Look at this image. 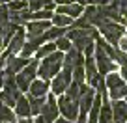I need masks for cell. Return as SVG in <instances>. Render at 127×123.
Segmentation results:
<instances>
[{
  "label": "cell",
  "instance_id": "ffe728a7",
  "mask_svg": "<svg viewBox=\"0 0 127 123\" xmlns=\"http://www.w3.org/2000/svg\"><path fill=\"white\" fill-rule=\"evenodd\" d=\"M51 24L52 26H60V28H67V26H71L73 24V19L71 17H67V15H64V13H52V17H51Z\"/></svg>",
  "mask_w": 127,
  "mask_h": 123
},
{
  "label": "cell",
  "instance_id": "ab89813d",
  "mask_svg": "<svg viewBox=\"0 0 127 123\" xmlns=\"http://www.w3.org/2000/svg\"><path fill=\"white\" fill-rule=\"evenodd\" d=\"M125 103H127V95H125Z\"/></svg>",
  "mask_w": 127,
  "mask_h": 123
},
{
  "label": "cell",
  "instance_id": "9c48e42d",
  "mask_svg": "<svg viewBox=\"0 0 127 123\" xmlns=\"http://www.w3.org/2000/svg\"><path fill=\"white\" fill-rule=\"evenodd\" d=\"M51 21H28L24 24V32H26V39H32V37H39L51 28Z\"/></svg>",
  "mask_w": 127,
  "mask_h": 123
},
{
  "label": "cell",
  "instance_id": "7a4b0ae2",
  "mask_svg": "<svg viewBox=\"0 0 127 123\" xmlns=\"http://www.w3.org/2000/svg\"><path fill=\"white\" fill-rule=\"evenodd\" d=\"M99 36L105 37V39L108 41L110 45H114V47H118L120 41H122V37L125 36V24L122 23H114V21H107V23H103L99 28Z\"/></svg>",
  "mask_w": 127,
  "mask_h": 123
},
{
  "label": "cell",
  "instance_id": "e575fe53",
  "mask_svg": "<svg viewBox=\"0 0 127 123\" xmlns=\"http://www.w3.org/2000/svg\"><path fill=\"white\" fill-rule=\"evenodd\" d=\"M0 47L4 49V39H2V36H0Z\"/></svg>",
  "mask_w": 127,
  "mask_h": 123
},
{
  "label": "cell",
  "instance_id": "b9f144b4",
  "mask_svg": "<svg viewBox=\"0 0 127 123\" xmlns=\"http://www.w3.org/2000/svg\"><path fill=\"white\" fill-rule=\"evenodd\" d=\"M0 4H4V2H2V0H0Z\"/></svg>",
  "mask_w": 127,
  "mask_h": 123
},
{
  "label": "cell",
  "instance_id": "4316f807",
  "mask_svg": "<svg viewBox=\"0 0 127 123\" xmlns=\"http://www.w3.org/2000/svg\"><path fill=\"white\" fill-rule=\"evenodd\" d=\"M54 123H75V121H71V119H67V118H64V116H58V118L54 119Z\"/></svg>",
  "mask_w": 127,
  "mask_h": 123
},
{
  "label": "cell",
  "instance_id": "8d00e7d4",
  "mask_svg": "<svg viewBox=\"0 0 127 123\" xmlns=\"http://www.w3.org/2000/svg\"><path fill=\"white\" fill-rule=\"evenodd\" d=\"M2 2H4V4H8V2H11V0H2Z\"/></svg>",
  "mask_w": 127,
  "mask_h": 123
},
{
  "label": "cell",
  "instance_id": "f35d334b",
  "mask_svg": "<svg viewBox=\"0 0 127 123\" xmlns=\"http://www.w3.org/2000/svg\"><path fill=\"white\" fill-rule=\"evenodd\" d=\"M0 123H8V121H0Z\"/></svg>",
  "mask_w": 127,
  "mask_h": 123
},
{
  "label": "cell",
  "instance_id": "4dcf8cb0",
  "mask_svg": "<svg viewBox=\"0 0 127 123\" xmlns=\"http://www.w3.org/2000/svg\"><path fill=\"white\" fill-rule=\"evenodd\" d=\"M52 2H54L56 6H64V4H69L71 0H52Z\"/></svg>",
  "mask_w": 127,
  "mask_h": 123
},
{
  "label": "cell",
  "instance_id": "7c38bea8",
  "mask_svg": "<svg viewBox=\"0 0 127 123\" xmlns=\"http://www.w3.org/2000/svg\"><path fill=\"white\" fill-rule=\"evenodd\" d=\"M24 41H26V32H24L23 28H19V30L15 32V36L8 41V45H6L4 50L8 52L9 56L11 54H19L21 49H23V45H24Z\"/></svg>",
  "mask_w": 127,
  "mask_h": 123
},
{
  "label": "cell",
  "instance_id": "277c9868",
  "mask_svg": "<svg viewBox=\"0 0 127 123\" xmlns=\"http://www.w3.org/2000/svg\"><path fill=\"white\" fill-rule=\"evenodd\" d=\"M37 65H39V60L32 58V60H30V64H28L26 67H23V69H21V71L15 75L17 86H19V90L23 91V93H24V91H28L30 84L37 78Z\"/></svg>",
  "mask_w": 127,
  "mask_h": 123
},
{
  "label": "cell",
  "instance_id": "8992f818",
  "mask_svg": "<svg viewBox=\"0 0 127 123\" xmlns=\"http://www.w3.org/2000/svg\"><path fill=\"white\" fill-rule=\"evenodd\" d=\"M94 60H95V65H97V71H99V75H103V76H107L108 73H112V71L116 69V62L103 50V49L97 47V45H95Z\"/></svg>",
  "mask_w": 127,
  "mask_h": 123
},
{
  "label": "cell",
  "instance_id": "52a82bcc",
  "mask_svg": "<svg viewBox=\"0 0 127 123\" xmlns=\"http://www.w3.org/2000/svg\"><path fill=\"white\" fill-rule=\"evenodd\" d=\"M39 116H41L47 123H54V119L60 116L58 99H56L54 93H51V91L47 93V97H45V104H43V108H41V114H39Z\"/></svg>",
  "mask_w": 127,
  "mask_h": 123
},
{
  "label": "cell",
  "instance_id": "d6a6232c",
  "mask_svg": "<svg viewBox=\"0 0 127 123\" xmlns=\"http://www.w3.org/2000/svg\"><path fill=\"white\" fill-rule=\"evenodd\" d=\"M4 88V73H0V90Z\"/></svg>",
  "mask_w": 127,
  "mask_h": 123
},
{
  "label": "cell",
  "instance_id": "7bdbcfd3",
  "mask_svg": "<svg viewBox=\"0 0 127 123\" xmlns=\"http://www.w3.org/2000/svg\"><path fill=\"white\" fill-rule=\"evenodd\" d=\"M24 2H28V0H24Z\"/></svg>",
  "mask_w": 127,
  "mask_h": 123
},
{
  "label": "cell",
  "instance_id": "83f0119b",
  "mask_svg": "<svg viewBox=\"0 0 127 123\" xmlns=\"http://www.w3.org/2000/svg\"><path fill=\"white\" fill-rule=\"evenodd\" d=\"M118 47L122 49V50H125V52H127V36H123V37H122V41H120Z\"/></svg>",
  "mask_w": 127,
  "mask_h": 123
},
{
  "label": "cell",
  "instance_id": "3957f363",
  "mask_svg": "<svg viewBox=\"0 0 127 123\" xmlns=\"http://www.w3.org/2000/svg\"><path fill=\"white\" fill-rule=\"evenodd\" d=\"M125 80H123V76L120 75V73L112 71L108 73L107 76H105V86H107V93H108V99L110 101H116V99H123L125 97V93H123V90H125Z\"/></svg>",
  "mask_w": 127,
  "mask_h": 123
},
{
  "label": "cell",
  "instance_id": "d4e9b609",
  "mask_svg": "<svg viewBox=\"0 0 127 123\" xmlns=\"http://www.w3.org/2000/svg\"><path fill=\"white\" fill-rule=\"evenodd\" d=\"M54 43H56V50H60V52H67L69 49L73 47V43L67 39V36H62V37H58V39H56Z\"/></svg>",
  "mask_w": 127,
  "mask_h": 123
},
{
  "label": "cell",
  "instance_id": "74e56055",
  "mask_svg": "<svg viewBox=\"0 0 127 123\" xmlns=\"http://www.w3.org/2000/svg\"><path fill=\"white\" fill-rule=\"evenodd\" d=\"M0 54H2V47H0Z\"/></svg>",
  "mask_w": 127,
  "mask_h": 123
},
{
  "label": "cell",
  "instance_id": "44dd1931",
  "mask_svg": "<svg viewBox=\"0 0 127 123\" xmlns=\"http://www.w3.org/2000/svg\"><path fill=\"white\" fill-rule=\"evenodd\" d=\"M54 50H56V43H54V41H47V43H43V45H41V47L36 50L34 58H36V60H43L45 56L52 54Z\"/></svg>",
  "mask_w": 127,
  "mask_h": 123
},
{
  "label": "cell",
  "instance_id": "6da1fadb",
  "mask_svg": "<svg viewBox=\"0 0 127 123\" xmlns=\"http://www.w3.org/2000/svg\"><path fill=\"white\" fill-rule=\"evenodd\" d=\"M62 65H64V52L54 50L52 54H49V56H45L43 60H39V65H37V76L51 82L52 76H56L60 71H62Z\"/></svg>",
  "mask_w": 127,
  "mask_h": 123
},
{
  "label": "cell",
  "instance_id": "484cf974",
  "mask_svg": "<svg viewBox=\"0 0 127 123\" xmlns=\"http://www.w3.org/2000/svg\"><path fill=\"white\" fill-rule=\"evenodd\" d=\"M8 9L9 11H23V9H28V2H24V0H11V2H8Z\"/></svg>",
  "mask_w": 127,
  "mask_h": 123
},
{
  "label": "cell",
  "instance_id": "7402d4cb",
  "mask_svg": "<svg viewBox=\"0 0 127 123\" xmlns=\"http://www.w3.org/2000/svg\"><path fill=\"white\" fill-rule=\"evenodd\" d=\"M0 121H8V123H17V116H15V110L6 104H2L0 108Z\"/></svg>",
  "mask_w": 127,
  "mask_h": 123
},
{
  "label": "cell",
  "instance_id": "5b68a950",
  "mask_svg": "<svg viewBox=\"0 0 127 123\" xmlns=\"http://www.w3.org/2000/svg\"><path fill=\"white\" fill-rule=\"evenodd\" d=\"M56 99H58L60 114H62L64 118L71 119V121H77V118H79V101H75V99H71V97H67L65 93L58 95Z\"/></svg>",
  "mask_w": 127,
  "mask_h": 123
},
{
  "label": "cell",
  "instance_id": "d6986e66",
  "mask_svg": "<svg viewBox=\"0 0 127 123\" xmlns=\"http://www.w3.org/2000/svg\"><path fill=\"white\" fill-rule=\"evenodd\" d=\"M26 97H28V103H30L32 116H39L41 108H43V104H45V97H36V95H32V93H28Z\"/></svg>",
  "mask_w": 127,
  "mask_h": 123
},
{
  "label": "cell",
  "instance_id": "603a6c76",
  "mask_svg": "<svg viewBox=\"0 0 127 123\" xmlns=\"http://www.w3.org/2000/svg\"><path fill=\"white\" fill-rule=\"evenodd\" d=\"M71 76H73V80H75V82H79V84L86 82V76H84V62H80V64H77L75 67H73Z\"/></svg>",
  "mask_w": 127,
  "mask_h": 123
},
{
  "label": "cell",
  "instance_id": "836d02e7",
  "mask_svg": "<svg viewBox=\"0 0 127 123\" xmlns=\"http://www.w3.org/2000/svg\"><path fill=\"white\" fill-rule=\"evenodd\" d=\"M107 4H110V0H101V6H107Z\"/></svg>",
  "mask_w": 127,
  "mask_h": 123
},
{
  "label": "cell",
  "instance_id": "30bf717a",
  "mask_svg": "<svg viewBox=\"0 0 127 123\" xmlns=\"http://www.w3.org/2000/svg\"><path fill=\"white\" fill-rule=\"evenodd\" d=\"M30 60H32V58H24V56H21V54H11V56H8L4 73H8V75H17L23 67H26V65L30 64Z\"/></svg>",
  "mask_w": 127,
  "mask_h": 123
},
{
  "label": "cell",
  "instance_id": "2e32d148",
  "mask_svg": "<svg viewBox=\"0 0 127 123\" xmlns=\"http://www.w3.org/2000/svg\"><path fill=\"white\" fill-rule=\"evenodd\" d=\"M101 95H103V104H101L97 123H112V106H110V99H108L107 93H101Z\"/></svg>",
  "mask_w": 127,
  "mask_h": 123
},
{
  "label": "cell",
  "instance_id": "ba28073f",
  "mask_svg": "<svg viewBox=\"0 0 127 123\" xmlns=\"http://www.w3.org/2000/svg\"><path fill=\"white\" fill-rule=\"evenodd\" d=\"M71 80H73L71 73L62 69V71H60L56 76H52V80H51V93H54L56 97L62 95V93H65V90H67V86L71 84Z\"/></svg>",
  "mask_w": 127,
  "mask_h": 123
},
{
  "label": "cell",
  "instance_id": "ac0fdd59",
  "mask_svg": "<svg viewBox=\"0 0 127 123\" xmlns=\"http://www.w3.org/2000/svg\"><path fill=\"white\" fill-rule=\"evenodd\" d=\"M101 104H103V95L95 91V97H94V103H92L90 112H88V121H86V123H97V118H99V110H101Z\"/></svg>",
  "mask_w": 127,
  "mask_h": 123
},
{
  "label": "cell",
  "instance_id": "f546056e",
  "mask_svg": "<svg viewBox=\"0 0 127 123\" xmlns=\"http://www.w3.org/2000/svg\"><path fill=\"white\" fill-rule=\"evenodd\" d=\"M17 123H34V119H30V118H19V119H17Z\"/></svg>",
  "mask_w": 127,
  "mask_h": 123
},
{
  "label": "cell",
  "instance_id": "f1b7e54d",
  "mask_svg": "<svg viewBox=\"0 0 127 123\" xmlns=\"http://www.w3.org/2000/svg\"><path fill=\"white\" fill-rule=\"evenodd\" d=\"M120 75H122V76H123V80H125V82H127V65H123V67H122V71H120Z\"/></svg>",
  "mask_w": 127,
  "mask_h": 123
},
{
  "label": "cell",
  "instance_id": "cb8c5ba5",
  "mask_svg": "<svg viewBox=\"0 0 127 123\" xmlns=\"http://www.w3.org/2000/svg\"><path fill=\"white\" fill-rule=\"evenodd\" d=\"M65 95L71 97V99H75V101H79V97H80V84L75 82V80H71V84H69L67 90H65Z\"/></svg>",
  "mask_w": 127,
  "mask_h": 123
},
{
  "label": "cell",
  "instance_id": "5bb4252c",
  "mask_svg": "<svg viewBox=\"0 0 127 123\" xmlns=\"http://www.w3.org/2000/svg\"><path fill=\"white\" fill-rule=\"evenodd\" d=\"M54 11L56 13H64V15L71 17V19L75 21V19H79V17L82 15L84 6H80L79 2H69V4H64V6H56Z\"/></svg>",
  "mask_w": 127,
  "mask_h": 123
},
{
  "label": "cell",
  "instance_id": "e0dca14e",
  "mask_svg": "<svg viewBox=\"0 0 127 123\" xmlns=\"http://www.w3.org/2000/svg\"><path fill=\"white\" fill-rule=\"evenodd\" d=\"M13 110H15L17 119H19V118H30V116H32V112H30V103H28V97L24 95V93L17 99Z\"/></svg>",
  "mask_w": 127,
  "mask_h": 123
},
{
  "label": "cell",
  "instance_id": "9a60e30c",
  "mask_svg": "<svg viewBox=\"0 0 127 123\" xmlns=\"http://www.w3.org/2000/svg\"><path fill=\"white\" fill-rule=\"evenodd\" d=\"M49 91H51V82L43 80V78H36L30 84V88H28V93H32L36 97H47Z\"/></svg>",
  "mask_w": 127,
  "mask_h": 123
},
{
  "label": "cell",
  "instance_id": "1f68e13d",
  "mask_svg": "<svg viewBox=\"0 0 127 123\" xmlns=\"http://www.w3.org/2000/svg\"><path fill=\"white\" fill-rule=\"evenodd\" d=\"M34 123H47V121H45V119L41 118V116H36V119H34Z\"/></svg>",
  "mask_w": 127,
  "mask_h": 123
},
{
  "label": "cell",
  "instance_id": "4fadbf2b",
  "mask_svg": "<svg viewBox=\"0 0 127 123\" xmlns=\"http://www.w3.org/2000/svg\"><path fill=\"white\" fill-rule=\"evenodd\" d=\"M112 106V123H127V103L122 99L110 101Z\"/></svg>",
  "mask_w": 127,
  "mask_h": 123
},
{
  "label": "cell",
  "instance_id": "d590c367",
  "mask_svg": "<svg viewBox=\"0 0 127 123\" xmlns=\"http://www.w3.org/2000/svg\"><path fill=\"white\" fill-rule=\"evenodd\" d=\"M123 93H125V95H127V84H125V90H123Z\"/></svg>",
  "mask_w": 127,
  "mask_h": 123
},
{
  "label": "cell",
  "instance_id": "8fae6325",
  "mask_svg": "<svg viewBox=\"0 0 127 123\" xmlns=\"http://www.w3.org/2000/svg\"><path fill=\"white\" fill-rule=\"evenodd\" d=\"M80 62H84V54L79 50V49L71 47L67 52H64V65H62V69L71 73L73 67H75L77 64H80Z\"/></svg>",
  "mask_w": 127,
  "mask_h": 123
},
{
  "label": "cell",
  "instance_id": "ee69618b",
  "mask_svg": "<svg viewBox=\"0 0 127 123\" xmlns=\"http://www.w3.org/2000/svg\"><path fill=\"white\" fill-rule=\"evenodd\" d=\"M71 2H75V0H71Z\"/></svg>",
  "mask_w": 127,
  "mask_h": 123
},
{
  "label": "cell",
  "instance_id": "60d3db41",
  "mask_svg": "<svg viewBox=\"0 0 127 123\" xmlns=\"http://www.w3.org/2000/svg\"><path fill=\"white\" fill-rule=\"evenodd\" d=\"M125 26H127V19H125Z\"/></svg>",
  "mask_w": 127,
  "mask_h": 123
}]
</instances>
